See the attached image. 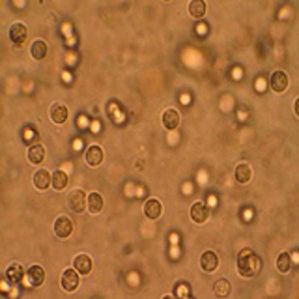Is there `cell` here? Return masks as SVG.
Masks as SVG:
<instances>
[{"instance_id": "cell-3", "label": "cell", "mask_w": 299, "mask_h": 299, "mask_svg": "<svg viewBox=\"0 0 299 299\" xmlns=\"http://www.w3.org/2000/svg\"><path fill=\"white\" fill-rule=\"evenodd\" d=\"M78 273L75 268L73 270H64V273H62V277H60V284H62V288H64L66 292H75L78 288Z\"/></svg>"}, {"instance_id": "cell-25", "label": "cell", "mask_w": 299, "mask_h": 299, "mask_svg": "<svg viewBox=\"0 0 299 299\" xmlns=\"http://www.w3.org/2000/svg\"><path fill=\"white\" fill-rule=\"evenodd\" d=\"M38 135L34 129H24V140H36Z\"/></svg>"}, {"instance_id": "cell-20", "label": "cell", "mask_w": 299, "mask_h": 299, "mask_svg": "<svg viewBox=\"0 0 299 299\" xmlns=\"http://www.w3.org/2000/svg\"><path fill=\"white\" fill-rule=\"evenodd\" d=\"M22 277H24V271H22V266L21 264H10V268H8V278L12 280V282H21Z\"/></svg>"}, {"instance_id": "cell-6", "label": "cell", "mask_w": 299, "mask_h": 299, "mask_svg": "<svg viewBox=\"0 0 299 299\" xmlns=\"http://www.w3.org/2000/svg\"><path fill=\"white\" fill-rule=\"evenodd\" d=\"M26 38H28V30H26V26L22 22L12 24V28H10V40H12V43L22 45V43L26 42Z\"/></svg>"}, {"instance_id": "cell-9", "label": "cell", "mask_w": 299, "mask_h": 299, "mask_svg": "<svg viewBox=\"0 0 299 299\" xmlns=\"http://www.w3.org/2000/svg\"><path fill=\"white\" fill-rule=\"evenodd\" d=\"M217 266H219V258H217V254H215L214 250H206L200 256V268H202V271L212 273V271L217 270Z\"/></svg>"}, {"instance_id": "cell-4", "label": "cell", "mask_w": 299, "mask_h": 299, "mask_svg": "<svg viewBox=\"0 0 299 299\" xmlns=\"http://www.w3.org/2000/svg\"><path fill=\"white\" fill-rule=\"evenodd\" d=\"M73 232V222L70 217H66V215H60L56 221H54V234L60 238V240H64V238H70Z\"/></svg>"}, {"instance_id": "cell-1", "label": "cell", "mask_w": 299, "mask_h": 299, "mask_svg": "<svg viewBox=\"0 0 299 299\" xmlns=\"http://www.w3.org/2000/svg\"><path fill=\"white\" fill-rule=\"evenodd\" d=\"M262 271V260L254 250L243 249L238 254V273L245 278L256 277L258 273Z\"/></svg>"}, {"instance_id": "cell-22", "label": "cell", "mask_w": 299, "mask_h": 299, "mask_svg": "<svg viewBox=\"0 0 299 299\" xmlns=\"http://www.w3.org/2000/svg\"><path fill=\"white\" fill-rule=\"evenodd\" d=\"M68 174H66L64 170H56L54 174H52V187L56 189V191H62V189H66V186H68Z\"/></svg>"}, {"instance_id": "cell-11", "label": "cell", "mask_w": 299, "mask_h": 299, "mask_svg": "<svg viewBox=\"0 0 299 299\" xmlns=\"http://www.w3.org/2000/svg\"><path fill=\"white\" fill-rule=\"evenodd\" d=\"M103 157L105 156H103V150H101L100 146H90L84 154L86 163L90 164V166H100V164L103 163Z\"/></svg>"}, {"instance_id": "cell-15", "label": "cell", "mask_w": 299, "mask_h": 299, "mask_svg": "<svg viewBox=\"0 0 299 299\" xmlns=\"http://www.w3.org/2000/svg\"><path fill=\"white\" fill-rule=\"evenodd\" d=\"M50 120L54 124H64L68 120V107L62 105V103H52L50 105Z\"/></svg>"}, {"instance_id": "cell-23", "label": "cell", "mask_w": 299, "mask_h": 299, "mask_svg": "<svg viewBox=\"0 0 299 299\" xmlns=\"http://www.w3.org/2000/svg\"><path fill=\"white\" fill-rule=\"evenodd\" d=\"M214 292L219 298H226L228 294H230V282H228L226 278H219L214 284Z\"/></svg>"}, {"instance_id": "cell-5", "label": "cell", "mask_w": 299, "mask_h": 299, "mask_svg": "<svg viewBox=\"0 0 299 299\" xmlns=\"http://www.w3.org/2000/svg\"><path fill=\"white\" fill-rule=\"evenodd\" d=\"M286 88H288V75H286V72L277 70L271 75V90L275 94H282L286 92Z\"/></svg>"}, {"instance_id": "cell-19", "label": "cell", "mask_w": 299, "mask_h": 299, "mask_svg": "<svg viewBox=\"0 0 299 299\" xmlns=\"http://www.w3.org/2000/svg\"><path fill=\"white\" fill-rule=\"evenodd\" d=\"M30 54L34 60H43V58L47 56V43L43 42V40H36V42L32 43V49H30Z\"/></svg>"}, {"instance_id": "cell-2", "label": "cell", "mask_w": 299, "mask_h": 299, "mask_svg": "<svg viewBox=\"0 0 299 299\" xmlns=\"http://www.w3.org/2000/svg\"><path fill=\"white\" fill-rule=\"evenodd\" d=\"M68 206H70V210L75 212V214L86 212V208H88V196H86V192L80 191V189H73V191L68 194Z\"/></svg>"}, {"instance_id": "cell-12", "label": "cell", "mask_w": 299, "mask_h": 299, "mask_svg": "<svg viewBox=\"0 0 299 299\" xmlns=\"http://www.w3.org/2000/svg\"><path fill=\"white\" fill-rule=\"evenodd\" d=\"M28 284L30 286H42L45 282V270H43L42 266H30L28 270Z\"/></svg>"}, {"instance_id": "cell-7", "label": "cell", "mask_w": 299, "mask_h": 299, "mask_svg": "<svg viewBox=\"0 0 299 299\" xmlns=\"http://www.w3.org/2000/svg\"><path fill=\"white\" fill-rule=\"evenodd\" d=\"M180 112L176 110V108H166L163 112V116H161V122H163L164 129H168V131H174V129L180 128Z\"/></svg>"}, {"instance_id": "cell-21", "label": "cell", "mask_w": 299, "mask_h": 299, "mask_svg": "<svg viewBox=\"0 0 299 299\" xmlns=\"http://www.w3.org/2000/svg\"><path fill=\"white\" fill-rule=\"evenodd\" d=\"M189 14H191L192 19H202L206 15V4L202 0H192L189 4Z\"/></svg>"}, {"instance_id": "cell-24", "label": "cell", "mask_w": 299, "mask_h": 299, "mask_svg": "<svg viewBox=\"0 0 299 299\" xmlns=\"http://www.w3.org/2000/svg\"><path fill=\"white\" fill-rule=\"evenodd\" d=\"M290 266H292L290 254H288V252H280L277 258V270L280 271V273H288V271H290Z\"/></svg>"}, {"instance_id": "cell-18", "label": "cell", "mask_w": 299, "mask_h": 299, "mask_svg": "<svg viewBox=\"0 0 299 299\" xmlns=\"http://www.w3.org/2000/svg\"><path fill=\"white\" fill-rule=\"evenodd\" d=\"M236 180H238V184H247L252 176V170H250V166L247 163H240L236 166V172H234Z\"/></svg>"}, {"instance_id": "cell-16", "label": "cell", "mask_w": 299, "mask_h": 299, "mask_svg": "<svg viewBox=\"0 0 299 299\" xmlns=\"http://www.w3.org/2000/svg\"><path fill=\"white\" fill-rule=\"evenodd\" d=\"M26 157H28V161L32 164H42L43 161H45V148L40 146V144H34V146H30L28 148Z\"/></svg>"}, {"instance_id": "cell-17", "label": "cell", "mask_w": 299, "mask_h": 299, "mask_svg": "<svg viewBox=\"0 0 299 299\" xmlns=\"http://www.w3.org/2000/svg\"><path fill=\"white\" fill-rule=\"evenodd\" d=\"M103 196H101L100 192H90L88 194V208H86V212H90V214H100L101 210H103Z\"/></svg>"}, {"instance_id": "cell-8", "label": "cell", "mask_w": 299, "mask_h": 299, "mask_svg": "<svg viewBox=\"0 0 299 299\" xmlns=\"http://www.w3.org/2000/svg\"><path fill=\"white\" fill-rule=\"evenodd\" d=\"M50 186H52V174H50L49 170L42 168V170H38L36 174H34V187H36V189L47 191Z\"/></svg>"}, {"instance_id": "cell-14", "label": "cell", "mask_w": 299, "mask_h": 299, "mask_svg": "<svg viewBox=\"0 0 299 299\" xmlns=\"http://www.w3.org/2000/svg\"><path fill=\"white\" fill-rule=\"evenodd\" d=\"M161 202L157 198H150V200H146V204H144V215L148 217V219H159L161 217Z\"/></svg>"}, {"instance_id": "cell-13", "label": "cell", "mask_w": 299, "mask_h": 299, "mask_svg": "<svg viewBox=\"0 0 299 299\" xmlns=\"http://www.w3.org/2000/svg\"><path fill=\"white\" fill-rule=\"evenodd\" d=\"M73 268L80 273V275H88L90 271H92V260H90V256L88 254H77L75 256V260H73Z\"/></svg>"}, {"instance_id": "cell-10", "label": "cell", "mask_w": 299, "mask_h": 299, "mask_svg": "<svg viewBox=\"0 0 299 299\" xmlns=\"http://www.w3.org/2000/svg\"><path fill=\"white\" fill-rule=\"evenodd\" d=\"M208 217H210V210H208L202 202H194L191 206V219L196 224H202V222L208 221Z\"/></svg>"}]
</instances>
